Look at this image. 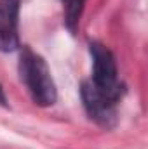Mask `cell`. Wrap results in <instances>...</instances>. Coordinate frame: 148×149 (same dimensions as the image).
Listing matches in <instances>:
<instances>
[{"label":"cell","instance_id":"3957f363","mask_svg":"<svg viewBox=\"0 0 148 149\" xmlns=\"http://www.w3.org/2000/svg\"><path fill=\"white\" fill-rule=\"evenodd\" d=\"M80 95H82L84 108L91 120H94L98 125L105 128H111L115 125L117 121V108H115L117 101L115 99H111L110 95L101 92L92 81L82 83Z\"/></svg>","mask_w":148,"mask_h":149},{"label":"cell","instance_id":"8992f818","mask_svg":"<svg viewBox=\"0 0 148 149\" xmlns=\"http://www.w3.org/2000/svg\"><path fill=\"white\" fill-rule=\"evenodd\" d=\"M0 104H2V106H5V104H7V99H5V94H4L2 87H0Z\"/></svg>","mask_w":148,"mask_h":149},{"label":"cell","instance_id":"7a4b0ae2","mask_svg":"<svg viewBox=\"0 0 148 149\" xmlns=\"http://www.w3.org/2000/svg\"><path fill=\"white\" fill-rule=\"evenodd\" d=\"M89 52L92 57V80L91 81L101 92L110 95L111 99L118 101L122 94V85L118 83L117 63H115L113 54L99 42H92L89 45Z\"/></svg>","mask_w":148,"mask_h":149},{"label":"cell","instance_id":"277c9868","mask_svg":"<svg viewBox=\"0 0 148 149\" xmlns=\"http://www.w3.org/2000/svg\"><path fill=\"white\" fill-rule=\"evenodd\" d=\"M21 0H0V50L12 52L19 47L18 19Z\"/></svg>","mask_w":148,"mask_h":149},{"label":"cell","instance_id":"5b68a950","mask_svg":"<svg viewBox=\"0 0 148 149\" xmlns=\"http://www.w3.org/2000/svg\"><path fill=\"white\" fill-rule=\"evenodd\" d=\"M63 2H65V23H66L68 30L73 33L78 26L85 0H63Z\"/></svg>","mask_w":148,"mask_h":149},{"label":"cell","instance_id":"6da1fadb","mask_svg":"<svg viewBox=\"0 0 148 149\" xmlns=\"http://www.w3.org/2000/svg\"><path fill=\"white\" fill-rule=\"evenodd\" d=\"M19 73L35 104L52 106L56 102V85L51 76V71L45 61L28 47L21 54Z\"/></svg>","mask_w":148,"mask_h":149}]
</instances>
